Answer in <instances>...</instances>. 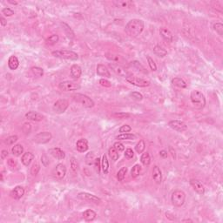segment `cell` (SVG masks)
<instances>
[{
	"mask_svg": "<svg viewBox=\"0 0 223 223\" xmlns=\"http://www.w3.org/2000/svg\"><path fill=\"white\" fill-rule=\"evenodd\" d=\"M159 155L162 158H167V152L165 151V150H162V151L159 152Z\"/></svg>",
	"mask_w": 223,
	"mask_h": 223,
	"instance_id": "94428289",
	"label": "cell"
},
{
	"mask_svg": "<svg viewBox=\"0 0 223 223\" xmlns=\"http://www.w3.org/2000/svg\"><path fill=\"white\" fill-rule=\"evenodd\" d=\"M49 154L53 156V157L56 158L58 159H63L66 157V154L64 151H62L60 148L58 147H54V148H51L49 149Z\"/></svg>",
	"mask_w": 223,
	"mask_h": 223,
	"instance_id": "9a60e30c",
	"label": "cell"
},
{
	"mask_svg": "<svg viewBox=\"0 0 223 223\" xmlns=\"http://www.w3.org/2000/svg\"><path fill=\"white\" fill-rule=\"evenodd\" d=\"M108 154H109V156L111 157V159H113V160H117L118 159V151L113 147V146H112V147H110L109 148V150H108Z\"/></svg>",
	"mask_w": 223,
	"mask_h": 223,
	"instance_id": "d590c367",
	"label": "cell"
},
{
	"mask_svg": "<svg viewBox=\"0 0 223 223\" xmlns=\"http://www.w3.org/2000/svg\"><path fill=\"white\" fill-rule=\"evenodd\" d=\"M58 87L63 92H70V91H77L80 89V85L74 81L66 80L59 83Z\"/></svg>",
	"mask_w": 223,
	"mask_h": 223,
	"instance_id": "8992f818",
	"label": "cell"
},
{
	"mask_svg": "<svg viewBox=\"0 0 223 223\" xmlns=\"http://www.w3.org/2000/svg\"><path fill=\"white\" fill-rule=\"evenodd\" d=\"M72 99L80 103L81 105L86 108H92L94 106V101L92 100L91 98H89L88 96L85 95V94H81V93H74L72 95Z\"/></svg>",
	"mask_w": 223,
	"mask_h": 223,
	"instance_id": "3957f363",
	"label": "cell"
},
{
	"mask_svg": "<svg viewBox=\"0 0 223 223\" xmlns=\"http://www.w3.org/2000/svg\"><path fill=\"white\" fill-rule=\"evenodd\" d=\"M8 151L7 150H3L2 152H1V159H4L5 158L8 156Z\"/></svg>",
	"mask_w": 223,
	"mask_h": 223,
	"instance_id": "6f0895ef",
	"label": "cell"
},
{
	"mask_svg": "<svg viewBox=\"0 0 223 223\" xmlns=\"http://www.w3.org/2000/svg\"><path fill=\"white\" fill-rule=\"evenodd\" d=\"M140 161L141 163L144 165V166H149L150 165V162H151V158H150V155L147 152H145L144 154H142L141 155V158H140Z\"/></svg>",
	"mask_w": 223,
	"mask_h": 223,
	"instance_id": "836d02e7",
	"label": "cell"
},
{
	"mask_svg": "<svg viewBox=\"0 0 223 223\" xmlns=\"http://www.w3.org/2000/svg\"><path fill=\"white\" fill-rule=\"evenodd\" d=\"M144 30V22L140 19H132L125 28L126 33L132 38L138 37Z\"/></svg>",
	"mask_w": 223,
	"mask_h": 223,
	"instance_id": "6da1fadb",
	"label": "cell"
},
{
	"mask_svg": "<svg viewBox=\"0 0 223 223\" xmlns=\"http://www.w3.org/2000/svg\"><path fill=\"white\" fill-rule=\"evenodd\" d=\"M154 54L158 56V57H159V58H163V57H165L167 54V52L165 50V49H163L161 46H159V45H155L154 46Z\"/></svg>",
	"mask_w": 223,
	"mask_h": 223,
	"instance_id": "83f0119b",
	"label": "cell"
},
{
	"mask_svg": "<svg viewBox=\"0 0 223 223\" xmlns=\"http://www.w3.org/2000/svg\"><path fill=\"white\" fill-rule=\"evenodd\" d=\"M82 74V69L78 65H73L71 67V75L74 79H78L80 78Z\"/></svg>",
	"mask_w": 223,
	"mask_h": 223,
	"instance_id": "7402d4cb",
	"label": "cell"
},
{
	"mask_svg": "<svg viewBox=\"0 0 223 223\" xmlns=\"http://www.w3.org/2000/svg\"><path fill=\"white\" fill-rule=\"evenodd\" d=\"M68 106H69V102L65 99H62L57 100L54 103L53 110L57 113H64L66 111V109L68 108Z\"/></svg>",
	"mask_w": 223,
	"mask_h": 223,
	"instance_id": "ba28073f",
	"label": "cell"
},
{
	"mask_svg": "<svg viewBox=\"0 0 223 223\" xmlns=\"http://www.w3.org/2000/svg\"><path fill=\"white\" fill-rule=\"evenodd\" d=\"M8 2L10 3V4H18V2H16V1H11V0H8Z\"/></svg>",
	"mask_w": 223,
	"mask_h": 223,
	"instance_id": "6125c7cd",
	"label": "cell"
},
{
	"mask_svg": "<svg viewBox=\"0 0 223 223\" xmlns=\"http://www.w3.org/2000/svg\"><path fill=\"white\" fill-rule=\"evenodd\" d=\"M145 148V141L143 140H140V141L137 143L136 146H135V150H136V152H137L138 154H142V153L144 152Z\"/></svg>",
	"mask_w": 223,
	"mask_h": 223,
	"instance_id": "8d00e7d4",
	"label": "cell"
},
{
	"mask_svg": "<svg viewBox=\"0 0 223 223\" xmlns=\"http://www.w3.org/2000/svg\"><path fill=\"white\" fill-rule=\"evenodd\" d=\"M114 3L117 4V6H119V7H130L133 4L132 1H118Z\"/></svg>",
	"mask_w": 223,
	"mask_h": 223,
	"instance_id": "b9f144b4",
	"label": "cell"
},
{
	"mask_svg": "<svg viewBox=\"0 0 223 223\" xmlns=\"http://www.w3.org/2000/svg\"><path fill=\"white\" fill-rule=\"evenodd\" d=\"M113 147L118 151V152H121V151H124V149H125V146H124V145L122 144V143H120V142H115L114 145H113Z\"/></svg>",
	"mask_w": 223,
	"mask_h": 223,
	"instance_id": "816d5d0a",
	"label": "cell"
},
{
	"mask_svg": "<svg viewBox=\"0 0 223 223\" xmlns=\"http://www.w3.org/2000/svg\"><path fill=\"white\" fill-rule=\"evenodd\" d=\"M78 198L83 200H86V201H90V202H93L95 204H100L101 203V199L99 198L98 196H95L92 194L89 193H86V192H81L78 194Z\"/></svg>",
	"mask_w": 223,
	"mask_h": 223,
	"instance_id": "8fae6325",
	"label": "cell"
},
{
	"mask_svg": "<svg viewBox=\"0 0 223 223\" xmlns=\"http://www.w3.org/2000/svg\"><path fill=\"white\" fill-rule=\"evenodd\" d=\"M99 84L102 86H105V87H110L112 86V83L110 81H108L107 79H102L99 80Z\"/></svg>",
	"mask_w": 223,
	"mask_h": 223,
	"instance_id": "f5cc1de1",
	"label": "cell"
},
{
	"mask_svg": "<svg viewBox=\"0 0 223 223\" xmlns=\"http://www.w3.org/2000/svg\"><path fill=\"white\" fill-rule=\"evenodd\" d=\"M126 79V81L128 83H130V84L133 85V86H139V87H147V86H150V82L149 81L140 79V78H137V77L129 76V77H127Z\"/></svg>",
	"mask_w": 223,
	"mask_h": 223,
	"instance_id": "30bf717a",
	"label": "cell"
},
{
	"mask_svg": "<svg viewBox=\"0 0 223 223\" xmlns=\"http://www.w3.org/2000/svg\"><path fill=\"white\" fill-rule=\"evenodd\" d=\"M113 115L118 118H127L130 117V114L126 113H115Z\"/></svg>",
	"mask_w": 223,
	"mask_h": 223,
	"instance_id": "f907efd6",
	"label": "cell"
},
{
	"mask_svg": "<svg viewBox=\"0 0 223 223\" xmlns=\"http://www.w3.org/2000/svg\"><path fill=\"white\" fill-rule=\"evenodd\" d=\"M127 173V168L125 167H122L120 170L118 171V173H117V178H118V181H123L125 177H126V174Z\"/></svg>",
	"mask_w": 223,
	"mask_h": 223,
	"instance_id": "74e56055",
	"label": "cell"
},
{
	"mask_svg": "<svg viewBox=\"0 0 223 223\" xmlns=\"http://www.w3.org/2000/svg\"><path fill=\"white\" fill-rule=\"evenodd\" d=\"M97 74L101 76V77H105V78L111 77V73H110L109 70L107 69L106 66L102 65V64H99L97 66Z\"/></svg>",
	"mask_w": 223,
	"mask_h": 223,
	"instance_id": "d6986e66",
	"label": "cell"
},
{
	"mask_svg": "<svg viewBox=\"0 0 223 223\" xmlns=\"http://www.w3.org/2000/svg\"><path fill=\"white\" fill-rule=\"evenodd\" d=\"M213 30L220 35V36H222L223 35V25L222 23H215L213 24Z\"/></svg>",
	"mask_w": 223,
	"mask_h": 223,
	"instance_id": "ab89813d",
	"label": "cell"
},
{
	"mask_svg": "<svg viewBox=\"0 0 223 223\" xmlns=\"http://www.w3.org/2000/svg\"><path fill=\"white\" fill-rule=\"evenodd\" d=\"M100 159L99 158H97V159H95V160H94V165H95V167H96V169L98 171V173L100 171Z\"/></svg>",
	"mask_w": 223,
	"mask_h": 223,
	"instance_id": "9f6ffc18",
	"label": "cell"
},
{
	"mask_svg": "<svg viewBox=\"0 0 223 223\" xmlns=\"http://www.w3.org/2000/svg\"><path fill=\"white\" fill-rule=\"evenodd\" d=\"M153 179L154 181L156 182L157 184L161 183V181H162V173L159 169V167L155 166L154 167V169H153Z\"/></svg>",
	"mask_w": 223,
	"mask_h": 223,
	"instance_id": "44dd1931",
	"label": "cell"
},
{
	"mask_svg": "<svg viewBox=\"0 0 223 223\" xmlns=\"http://www.w3.org/2000/svg\"><path fill=\"white\" fill-rule=\"evenodd\" d=\"M41 161L44 163V166H47V165L49 164V160L47 159V158H46L45 155L42 156V158H41Z\"/></svg>",
	"mask_w": 223,
	"mask_h": 223,
	"instance_id": "680465c9",
	"label": "cell"
},
{
	"mask_svg": "<svg viewBox=\"0 0 223 223\" xmlns=\"http://www.w3.org/2000/svg\"><path fill=\"white\" fill-rule=\"evenodd\" d=\"M190 185L192 186L194 190L199 194L202 195L205 194V186L200 181L196 180V179H192L190 180Z\"/></svg>",
	"mask_w": 223,
	"mask_h": 223,
	"instance_id": "5bb4252c",
	"label": "cell"
},
{
	"mask_svg": "<svg viewBox=\"0 0 223 223\" xmlns=\"http://www.w3.org/2000/svg\"><path fill=\"white\" fill-rule=\"evenodd\" d=\"M101 168H102V171L105 174H107L108 173V171H109V162H108V159H107V156L106 154H104L103 157H102V160H101Z\"/></svg>",
	"mask_w": 223,
	"mask_h": 223,
	"instance_id": "f1b7e54d",
	"label": "cell"
},
{
	"mask_svg": "<svg viewBox=\"0 0 223 223\" xmlns=\"http://www.w3.org/2000/svg\"><path fill=\"white\" fill-rule=\"evenodd\" d=\"M186 200V194L181 190H176L172 194L171 200L173 206L175 207H181L183 206Z\"/></svg>",
	"mask_w": 223,
	"mask_h": 223,
	"instance_id": "5b68a950",
	"label": "cell"
},
{
	"mask_svg": "<svg viewBox=\"0 0 223 223\" xmlns=\"http://www.w3.org/2000/svg\"><path fill=\"white\" fill-rule=\"evenodd\" d=\"M77 150L80 153H85L88 150V141L86 139H80L76 143Z\"/></svg>",
	"mask_w": 223,
	"mask_h": 223,
	"instance_id": "ac0fdd59",
	"label": "cell"
},
{
	"mask_svg": "<svg viewBox=\"0 0 223 223\" xmlns=\"http://www.w3.org/2000/svg\"><path fill=\"white\" fill-rule=\"evenodd\" d=\"M7 164H8V166H9L11 168H15V167H17V162L14 160L13 159H9L7 160Z\"/></svg>",
	"mask_w": 223,
	"mask_h": 223,
	"instance_id": "11a10c76",
	"label": "cell"
},
{
	"mask_svg": "<svg viewBox=\"0 0 223 223\" xmlns=\"http://www.w3.org/2000/svg\"><path fill=\"white\" fill-rule=\"evenodd\" d=\"M26 118L30 119V120H32V121H41V120H43L44 116L42 114H40L39 113L31 111V112H28L26 114Z\"/></svg>",
	"mask_w": 223,
	"mask_h": 223,
	"instance_id": "ffe728a7",
	"label": "cell"
},
{
	"mask_svg": "<svg viewBox=\"0 0 223 223\" xmlns=\"http://www.w3.org/2000/svg\"><path fill=\"white\" fill-rule=\"evenodd\" d=\"M109 67L118 76L125 77L126 79L130 76L129 72L127 71H126L122 66H119L117 63H109Z\"/></svg>",
	"mask_w": 223,
	"mask_h": 223,
	"instance_id": "7c38bea8",
	"label": "cell"
},
{
	"mask_svg": "<svg viewBox=\"0 0 223 223\" xmlns=\"http://www.w3.org/2000/svg\"><path fill=\"white\" fill-rule=\"evenodd\" d=\"M168 126L172 129L179 132H182L187 130V126L184 123L183 121H180V120H171L168 123Z\"/></svg>",
	"mask_w": 223,
	"mask_h": 223,
	"instance_id": "4fadbf2b",
	"label": "cell"
},
{
	"mask_svg": "<svg viewBox=\"0 0 223 223\" xmlns=\"http://www.w3.org/2000/svg\"><path fill=\"white\" fill-rule=\"evenodd\" d=\"M172 84L175 86H178L180 88H186V84L184 81L183 79L181 78H174L172 79Z\"/></svg>",
	"mask_w": 223,
	"mask_h": 223,
	"instance_id": "f546056e",
	"label": "cell"
},
{
	"mask_svg": "<svg viewBox=\"0 0 223 223\" xmlns=\"http://www.w3.org/2000/svg\"><path fill=\"white\" fill-rule=\"evenodd\" d=\"M134 155V153L133 151L132 150L131 148H127L125 152V157L127 158V159H132Z\"/></svg>",
	"mask_w": 223,
	"mask_h": 223,
	"instance_id": "db71d44e",
	"label": "cell"
},
{
	"mask_svg": "<svg viewBox=\"0 0 223 223\" xmlns=\"http://www.w3.org/2000/svg\"><path fill=\"white\" fill-rule=\"evenodd\" d=\"M53 138V135L49 132H42L35 135L33 140L37 144H46L48 143Z\"/></svg>",
	"mask_w": 223,
	"mask_h": 223,
	"instance_id": "52a82bcc",
	"label": "cell"
},
{
	"mask_svg": "<svg viewBox=\"0 0 223 223\" xmlns=\"http://www.w3.org/2000/svg\"><path fill=\"white\" fill-rule=\"evenodd\" d=\"M0 20H1V21H0V22H1V26L3 27L7 25V21H6V19H5L3 16L0 18Z\"/></svg>",
	"mask_w": 223,
	"mask_h": 223,
	"instance_id": "91938a15",
	"label": "cell"
},
{
	"mask_svg": "<svg viewBox=\"0 0 223 223\" xmlns=\"http://www.w3.org/2000/svg\"><path fill=\"white\" fill-rule=\"evenodd\" d=\"M159 34H160V36L163 38V39L166 40L167 42H168V43L173 42V36L172 32H171L168 29H167V28H165V27L160 28V29H159Z\"/></svg>",
	"mask_w": 223,
	"mask_h": 223,
	"instance_id": "2e32d148",
	"label": "cell"
},
{
	"mask_svg": "<svg viewBox=\"0 0 223 223\" xmlns=\"http://www.w3.org/2000/svg\"><path fill=\"white\" fill-rule=\"evenodd\" d=\"M18 136L17 135H12V136H9V137H7L6 139H5V140H4V142H5V144L7 145H12L14 144L17 140H18Z\"/></svg>",
	"mask_w": 223,
	"mask_h": 223,
	"instance_id": "ee69618b",
	"label": "cell"
},
{
	"mask_svg": "<svg viewBox=\"0 0 223 223\" xmlns=\"http://www.w3.org/2000/svg\"><path fill=\"white\" fill-rule=\"evenodd\" d=\"M71 167H72V170L74 173H77L78 168H79V164H78L77 159L74 157L71 158Z\"/></svg>",
	"mask_w": 223,
	"mask_h": 223,
	"instance_id": "7bdbcfd3",
	"label": "cell"
},
{
	"mask_svg": "<svg viewBox=\"0 0 223 223\" xmlns=\"http://www.w3.org/2000/svg\"><path fill=\"white\" fill-rule=\"evenodd\" d=\"M190 99L197 109H203L206 105V98L200 91L194 90L190 94Z\"/></svg>",
	"mask_w": 223,
	"mask_h": 223,
	"instance_id": "7a4b0ae2",
	"label": "cell"
},
{
	"mask_svg": "<svg viewBox=\"0 0 223 223\" xmlns=\"http://www.w3.org/2000/svg\"><path fill=\"white\" fill-rule=\"evenodd\" d=\"M33 159H34V154H31V153H30V152H27V153L23 154L22 159H21V161H22V163L25 166L28 167L31 164V162L33 160Z\"/></svg>",
	"mask_w": 223,
	"mask_h": 223,
	"instance_id": "cb8c5ba5",
	"label": "cell"
},
{
	"mask_svg": "<svg viewBox=\"0 0 223 223\" xmlns=\"http://www.w3.org/2000/svg\"><path fill=\"white\" fill-rule=\"evenodd\" d=\"M22 130H23V132H25V133H29L30 132H31V125L30 124V123H28V122H26V123H25L24 124V126H22Z\"/></svg>",
	"mask_w": 223,
	"mask_h": 223,
	"instance_id": "681fc988",
	"label": "cell"
},
{
	"mask_svg": "<svg viewBox=\"0 0 223 223\" xmlns=\"http://www.w3.org/2000/svg\"><path fill=\"white\" fill-rule=\"evenodd\" d=\"M66 174V167L65 165L63 164H58L55 168L53 171V176L54 179L60 181L62 180Z\"/></svg>",
	"mask_w": 223,
	"mask_h": 223,
	"instance_id": "9c48e42d",
	"label": "cell"
},
{
	"mask_svg": "<svg viewBox=\"0 0 223 223\" xmlns=\"http://www.w3.org/2000/svg\"><path fill=\"white\" fill-rule=\"evenodd\" d=\"M60 25H61V26L63 27V30H64V31H65V33H66V37H67L68 39H74L75 35H74L73 31L71 29V27L69 26L67 24H66V23H61Z\"/></svg>",
	"mask_w": 223,
	"mask_h": 223,
	"instance_id": "484cf974",
	"label": "cell"
},
{
	"mask_svg": "<svg viewBox=\"0 0 223 223\" xmlns=\"http://www.w3.org/2000/svg\"><path fill=\"white\" fill-rule=\"evenodd\" d=\"M97 213L92 209H88L83 213V218L86 222H92L96 219Z\"/></svg>",
	"mask_w": 223,
	"mask_h": 223,
	"instance_id": "603a6c76",
	"label": "cell"
},
{
	"mask_svg": "<svg viewBox=\"0 0 223 223\" xmlns=\"http://www.w3.org/2000/svg\"><path fill=\"white\" fill-rule=\"evenodd\" d=\"M146 59H147V62H148V65L150 66V69L154 72H155L157 70V66L155 64V62L154 61V59L150 57V56H146Z\"/></svg>",
	"mask_w": 223,
	"mask_h": 223,
	"instance_id": "60d3db41",
	"label": "cell"
},
{
	"mask_svg": "<svg viewBox=\"0 0 223 223\" xmlns=\"http://www.w3.org/2000/svg\"><path fill=\"white\" fill-rule=\"evenodd\" d=\"M130 96H131L132 99H134V100H136V101H140V100H142V99H143V96H142V94L138 92H131V93H130Z\"/></svg>",
	"mask_w": 223,
	"mask_h": 223,
	"instance_id": "f6af8a7d",
	"label": "cell"
},
{
	"mask_svg": "<svg viewBox=\"0 0 223 223\" xmlns=\"http://www.w3.org/2000/svg\"><path fill=\"white\" fill-rule=\"evenodd\" d=\"M94 160H95V157H94V153L93 152H90L86 154V162L87 165L91 166L92 164H94Z\"/></svg>",
	"mask_w": 223,
	"mask_h": 223,
	"instance_id": "f35d334b",
	"label": "cell"
},
{
	"mask_svg": "<svg viewBox=\"0 0 223 223\" xmlns=\"http://www.w3.org/2000/svg\"><path fill=\"white\" fill-rule=\"evenodd\" d=\"M23 152H24V147H23L22 145H15L12 148V154L15 155V156H17V157L20 156V155L23 154Z\"/></svg>",
	"mask_w": 223,
	"mask_h": 223,
	"instance_id": "4316f807",
	"label": "cell"
},
{
	"mask_svg": "<svg viewBox=\"0 0 223 223\" xmlns=\"http://www.w3.org/2000/svg\"><path fill=\"white\" fill-rule=\"evenodd\" d=\"M19 66V61L16 56H11L8 60V66L11 70H16Z\"/></svg>",
	"mask_w": 223,
	"mask_h": 223,
	"instance_id": "d4e9b609",
	"label": "cell"
},
{
	"mask_svg": "<svg viewBox=\"0 0 223 223\" xmlns=\"http://www.w3.org/2000/svg\"><path fill=\"white\" fill-rule=\"evenodd\" d=\"M24 194H25V189H24V187H22L21 186H16L13 190L11 192V194H10L11 197L15 199V200H19L20 198L23 197Z\"/></svg>",
	"mask_w": 223,
	"mask_h": 223,
	"instance_id": "e0dca14e",
	"label": "cell"
},
{
	"mask_svg": "<svg viewBox=\"0 0 223 223\" xmlns=\"http://www.w3.org/2000/svg\"><path fill=\"white\" fill-rule=\"evenodd\" d=\"M140 172H141V167L139 164H136L132 168L131 176L132 178H136L140 174Z\"/></svg>",
	"mask_w": 223,
	"mask_h": 223,
	"instance_id": "d6a6232c",
	"label": "cell"
},
{
	"mask_svg": "<svg viewBox=\"0 0 223 223\" xmlns=\"http://www.w3.org/2000/svg\"><path fill=\"white\" fill-rule=\"evenodd\" d=\"M182 222H193L192 220H189V219H186V220H183Z\"/></svg>",
	"mask_w": 223,
	"mask_h": 223,
	"instance_id": "be15d7a7",
	"label": "cell"
},
{
	"mask_svg": "<svg viewBox=\"0 0 223 223\" xmlns=\"http://www.w3.org/2000/svg\"><path fill=\"white\" fill-rule=\"evenodd\" d=\"M2 14H4V16H7V17H11L14 14V12L10 8H4L2 10Z\"/></svg>",
	"mask_w": 223,
	"mask_h": 223,
	"instance_id": "c3c4849f",
	"label": "cell"
},
{
	"mask_svg": "<svg viewBox=\"0 0 223 223\" xmlns=\"http://www.w3.org/2000/svg\"><path fill=\"white\" fill-rule=\"evenodd\" d=\"M54 57L64 58V59H70V60H77L79 58V55L72 51L67 50H60V51H54L52 53Z\"/></svg>",
	"mask_w": 223,
	"mask_h": 223,
	"instance_id": "277c9868",
	"label": "cell"
},
{
	"mask_svg": "<svg viewBox=\"0 0 223 223\" xmlns=\"http://www.w3.org/2000/svg\"><path fill=\"white\" fill-rule=\"evenodd\" d=\"M136 136L132 133H121L116 137V139L118 140H134Z\"/></svg>",
	"mask_w": 223,
	"mask_h": 223,
	"instance_id": "4dcf8cb0",
	"label": "cell"
},
{
	"mask_svg": "<svg viewBox=\"0 0 223 223\" xmlns=\"http://www.w3.org/2000/svg\"><path fill=\"white\" fill-rule=\"evenodd\" d=\"M132 131V127L128 125H123L119 129H118V132H121V133H127L129 132Z\"/></svg>",
	"mask_w": 223,
	"mask_h": 223,
	"instance_id": "7dc6e473",
	"label": "cell"
},
{
	"mask_svg": "<svg viewBox=\"0 0 223 223\" xmlns=\"http://www.w3.org/2000/svg\"><path fill=\"white\" fill-rule=\"evenodd\" d=\"M39 170H40L39 165L38 163H35V164H33V166H32V167H31V173L33 176H36V175L39 173Z\"/></svg>",
	"mask_w": 223,
	"mask_h": 223,
	"instance_id": "bcb514c9",
	"label": "cell"
},
{
	"mask_svg": "<svg viewBox=\"0 0 223 223\" xmlns=\"http://www.w3.org/2000/svg\"><path fill=\"white\" fill-rule=\"evenodd\" d=\"M59 40V38L57 34H53L52 36H50L47 39H46V45H53L55 44H57Z\"/></svg>",
	"mask_w": 223,
	"mask_h": 223,
	"instance_id": "e575fe53",
	"label": "cell"
},
{
	"mask_svg": "<svg viewBox=\"0 0 223 223\" xmlns=\"http://www.w3.org/2000/svg\"><path fill=\"white\" fill-rule=\"evenodd\" d=\"M31 71L32 72V74L37 77V78H40L44 75V70L40 67H38V66H33L31 68Z\"/></svg>",
	"mask_w": 223,
	"mask_h": 223,
	"instance_id": "1f68e13d",
	"label": "cell"
}]
</instances>
